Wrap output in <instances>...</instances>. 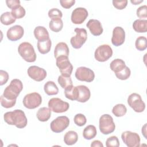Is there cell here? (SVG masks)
I'll return each instance as SVG.
<instances>
[{
  "label": "cell",
  "mask_w": 147,
  "mask_h": 147,
  "mask_svg": "<svg viewBox=\"0 0 147 147\" xmlns=\"http://www.w3.org/2000/svg\"><path fill=\"white\" fill-rule=\"evenodd\" d=\"M4 121L10 125H15L19 129L25 127L28 123V119L25 113L20 109L14 110L5 113Z\"/></svg>",
  "instance_id": "obj_1"
},
{
  "label": "cell",
  "mask_w": 147,
  "mask_h": 147,
  "mask_svg": "<svg viewBox=\"0 0 147 147\" xmlns=\"http://www.w3.org/2000/svg\"><path fill=\"white\" fill-rule=\"evenodd\" d=\"M23 89L22 82L18 79H14L7 86L3 93V96L9 100H16L17 98Z\"/></svg>",
  "instance_id": "obj_2"
},
{
  "label": "cell",
  "mask_w": 147,
  "mask_h": 147,
  "mask_svg": "<svg viewBox=\"0 0 147 147\" xmlns=\"http://www.w3.org/2000/svg\"><path fill=\"white\" fill-rule=\"evenodd\" d=\"M18 52L22 58L27 62H34L36 60V53L32 45L28 42L21 43L18 48Z\"/></svg>",
  "instance_id": "obj_3"
},
{
  "label": "cell",
  "mask_w": 147,
  "mask_h": 147,
  "mask_svg": "<svg viewBox=\"0 0 147 147\" xmlns=\"http://www.w3.org/2000/svg\"><path fill=\"white\" fill-rule=\"evenodd\" d=\"M99 127L100 131L103 134L107 135L113 133L115 129L113 117L107 114L101 115L99 118Z\"/></svg>",
  "instance_id": "obj_4"
},
{
  "label": "cell",
  "mask_w": 147,
  "mask_h": 147,
  "mask_svg": "<svg viewBox=\"0 0 147 147\" xmlns=\"http://www.w3.org/2000/svg\"><path fill=\"white\" fill-rule=\"evenodd\" d=\"M74 31L76 34L71 37L70 42L74 48L79 49L86 42L87 39V30L84 28H76L74 29Z\"/></svg>",
  "instance_id": "obj_5"
},
{
  "label": "cell",
  "mask_w": 147,
  "mask_h": 147,
  "mask_svg": "<svg viewBox=\"0 0 147 147\" xmlns=\"http://www.w3.org/2000/svg\"><path fill=\"white\" fill-rule=\"evenodd\" d=\"M24 106L29 109H34L38 107L42 103V98L37 92H32L26 94L22 100Z\"/></svg>",
  "instance_id": "obj_6"
},
{
  "label": "cell",
  "mask_w": 147,
  "mask_h": 147,
  "mask_svg": "<svg viewBox=\"0 0 147 147\" xmlns=\"http://www.w3.org/2000/svg\"><path fill=\"white\" fill-rule=\"evenodd\" d=\"M127 103L137 113H141L145 109V103L142 100L141 95L137 93H132L128 96Z\"/></svg>",
  "instance_id": "obj_7"
},
{
  "label": "cell",
  "mask_w": 147,
  "mask_h": 147,
  "mask_svg": "<svg viewBox=\"0 0 147 147\" xmlns=\"http://www.w3.org/2000/svg\"><path fill=\"white\" fill-rule=\"evenodd\" d=\"M56 64L62 75L71 76L73 71V66L69 61L68 57L62 56L57 57Z\"/></svg>",
  "instance_id": "obj_8"
},
{
  "label": "cell",
  "mask_w": 147,
  "mask_h": 147,
  "mask_svg": "<svg viewBox=\"0 0 147 147\" xmlns=\"http://www.w3.org/2000/svg\"><path fill=\"white\" fill-rule=\"evenodd\" d=\"M113 55V50L111 47L107 44H103L99 46L94 53L95 59L100 62L108 60Z\"/></svg>",
  "instance_id": "obj_9"
},
{
  "label": "cell",
  "mask_w": 147,
  "mask_h": 147,
  "mask_svg": "<svg viewBox=\"0 0 147 147\" xmlns=\"http://www.w3.org/2000/svg\"><path fill=\"white\" fill-rule=\"evenodd\" d=\"M48 107L53 112L61 113L68 110L69 105L59 98H52L48 102Z\"/></svg>",
  "instance_id": "obj_10"
},
{
  "label": "cell",
  "mask_w": 147,
  "mask_h": 147,
  "mask_svg": "<svg viewBox=\"0 0 147 147\" xmlns=\"http://www.w3.org/2000/svg\"><path fill=\"white\" fill-rule=\"evenodd\" d=\"M69 125V119L67 116H60L51 122L50 127L52 131L58 133L63 131Z\"/></svg>",
  "instance_id": "obj_11"
},
{
  "label": "cell",
  "mask_w": 147,
  "mask_h": 147,
  "mask_svg": "<svg viewBox=\"0 0 147 147\" xmlns=\"http://www.w3.org/2000/svg\"><path fill=\"white\" fill-rule=\"evenodd\" d=\"M121 138L128 147H137L140 145V137L136 133L130 131H123L121 134Z\"/></svg>",
  "instance_id": "obj_12"
},
{
  "label": "cell",
  "mask_w": 147,
  "mask_h": 147,
  "mask_svg": "<svg viewBox=\"0 0 147 147\" xmlns=\"http://www.w3.org/2000/svg\"><path fill=\"white\" fill-rule=\"evenodd\" d=\"M75 75L78 80L86 82H91L95 78L94 71L86 67H78L75 71Z\"/></svg>",
  "instance_id": "obj_13"
},
{
  "label": "cell",
  "mask_w": 147,
  "mask_h": 147,
  "mask_svg": "<svg viewBox=\"0 0 147 147\" xmlns=\"http://www.w3.org/2000/svg\"><path fill=\"white\" fill-rule=\"evenodd\" d=\"M88 15V13L86 8L76 7L72 12L71 21L75 24H81L86 20Z\"/></svg>",
  "instance_id": "obj_14"
},
{
  "label": "cell",
  "mask_w": 147,
  "mask_h": 147,
  "mask_svg": "<svg viewBox=\"0 0 147 147\" xmlns=\"http://www.w3.org/2000/svg\"><path fill=\"white\" fill-rule=\"evenodd\" d=\"M27 72L29 76L37 82H41L44 80L47 76L46 71L44 68L36 65L29 67Z\"/></svg>",
  "instance_id": "obj_15"
},
{
  "label": "cell",
  "mask_w": 147,
  "mask_h": 147,
  "mask_svg": "<svg viewBox=\"0 0 147 147\" xmlns=\"http://www.w3.org/2000/svg\"><path fill=\"white\" fill-rule=\"evenodd\" d=\"M125 40V32L121 26H116L113 31L111 42L115 46L118 47L123 44Z\"/></svg>",
  "instance_id": "obj_16"
},
{
  "label": "cell",
  "mask_w": 147,
  "mask_h": 147,
  "mask_svg": "<svg viewBox=\"0 0 147 147\" xmlns=\"http://www.w3.org/2000/svg\"><path fill=\"white\" fill-rule=\"evenodd\" d=\"M24 28L18 25L10 27L7 31L6 36L7 38L12 41H16L21 39L24 35Z\"/></svg>",
  "instance_id": "obj_17"
},
{
  "label": "cell",
  "mask_w": 147,
  "mask_h": 147,
  "mask_svg": "<svg viewBox=\"0 0 147 147\" xmlns=\"http://www.w3.org/2000/svg\"><path fill=\"white\" fill-rule=\"evenodd\" d=\"M87 27L89 29L91 33L95 36H100L103 31L100 22L98 20L91 19L86 24Z\"/></svg>",
  "instance_id": "obj_18"
},
{
  "label": "cell",
  "mask_w": 147,
  "mask_h": 147,
  "mask_svg": "<svg viewBox=\"0 0 147 147\" xmlns=\"http://www.w3.org/2000/svg\"><path fill=\"white\" fill-rule=\"evenodd\" d=\"M34 36L38 41H44L49 38L47 29L42 26H38L34 29Z\"/></svg>",
  "instance_id": "obj_19"
},
{
  "label": "cell",
  "mask_w": 147,
  "mask_h": 147,
  "mask_svg": "<svg viewBox=\"0 0 147 147\" xmlns=\"http://www.w3.org/2000/svg\"><path fill=\"white\" fill-rule=\"evenodd\" d=\"M69 48L67 44L64 42H59L55 47L54 50V56L56 59L60 56H64L68 57Z\"/></svg>",
  "instance_id": "obj_20"
},
{
  "label": "cell",
  "mask_w": 147,
  "mask_h": 147,
  "mask_svg": "<svg viewBox=\"0 0 147 147\" xmlns=\"http://www.w3.org/2000/svg\"><path fill=\"white\" fill-rule=\"evenodd\" d=\"M77 87L79 91V95L76 100L82 103L86 102L90 99L91 96V92L89 88L84 85L78 86Z\"/></svg>",
  "instance_id": "obj_21"
},
{
  "label": "cell",
  "mask_w": 147,
  "mask_h": 147,
  "mask_svg": "<svg viewBox=\"0 0 147 147\" xmlns=\"http://www.w3.org/2000/svg\"><path fill=\"white\" fill-rule=\"evenodd\" d=\"M36 116L38 121L41 122L47 121L51 116V110L49 108L43 107L38 109Z\"/></svg>",
  "instance_id": "obj_22"
},
{
  "label": "cell",
  "mask_w": 147,
  "mask_h": 147,
  "mask_svg": "<svg viewBox=\"0 0 147 147\" xmlns=\"http://www.w3.org/2000/svg\"><path fill=\"white\" fill-rule=\"evenodd\" d=\"M134 30L138 33H145L147 31V20L138 19L133 23Z\"/></svg>",
  "instance_id": "obj_23"
},
{
  "label": "cell",
  "mask_w": 147,
  "mask_h": 147,
  "mask_svg": "<svg viewBox=\"0 0 147 147\" xmlns=\"http://www.w3.org/2000/svg\"><path fill=\"white\" fill-rule=\"evenodd\" d=\"M64 95L68 99L71 100H76L79 95V91L77 86H73L72 85L64 89Z\"/></svg>",
  "instance_id": "obj_24"
},
{
  "label": "cell",
  "mask_w": 147,
  "mask_h": 147,
  "mask_svg": "<svg viewBox=\"0 0 147 147\" xmlns=\"http://www.w3.org/2000/svg\"><path fill=\"white\" fill-rule=\"evenodd\" d=\"M78 140L77 133L73 130L67 131L64 136V141L67 145H72L75 144Z\"/></svg>",
  "instance_id": "obj_25"
},
{
  "label": "cell",
  "mask_w": 147,
  "mask_h": 147,
  "mask_svg": "<svg viewBox=\"0 0 147 147\" xmlns=\"http://www.w3.org/2000/svg\"><path fill=\"white\" fill-rule=\"evenodd\" d=\"M45 92L48 95H56L59 92V88L53 81H48L44 86Z\"/></svg>",
  "instance_id": "obj_26"
},
{
  "label": "cell",
  "mask_w": 147,
  "mask_h": 147,
  "mask_svg": "<svg viewBox=\"0 0 147 147\" xmlns=\"http://www.w3.org/2000/svg\"><path fill=\"white\" fill-rule=\"evenodd\" d=\"M126 66L125 61L121 59H115L113 60L110 64V69L114 72L115 74L123 69Z\"/></svg>",
  "instance_id": "obj_27"
},
{
  "label": "cell",
  "mask_w": 147,
  "mask_h": 147,
  "mask_svg": "<svg viewBox=\"0 0 147 147\" xmlns=\"http://www.w3.org/2000/svg\"><path fill=\"white\" fill-rule=\"evenodd\" d=\"M97 134L96 129L95 126L90 125L86 126L83 131V136L86 140H91L94 138Z\"/></svg>",
  "instance_id": "obj_28"
},
{
  "label": "cell",
  "mask_w": 147,
  "mask_h": 147,
  "mask_svg": "<svg viewBox=\"0 0 147 147\" xmlns=\"http://www.w3.org/2000/svg\"><path fill=\"white\" fill-rule=\"evenodd\" d=\"M50 29L54 32H59L63 29V22L61 18H56L51 19L49 23Z\"/></svg>",
  "instance_id": "obj_29"
},
{
  "label": "cell",
  "mask_w": 147,
  "mask_h": 147,
  "mask_svg": "<svg viewBox=\"0 0 147 147\" xmlns=\"http://www.w3.org/2000/svg\"><path fill=\"white\" fill-rule=\"evenodd\" d=\"M52 42L50 38L44 41L37 42V49L41 54H46L48 53L51 48Z\"/></svg>",
  "instance_id": "obj_30"
},
{
  "label": "cell",
  "mask_w": 147,
  "mask_h": 147,
  "mask_svg": "<svg viewBox=\"0 0 147 147\" xmlns=\"http://www.w3.org/2000/svg\"><path fill=\"white\" fill-rule=\"evenodd\" d=\"M0 19L1 23L5 25H9L13 24L16 20L10 11H6L2 13Z\"/></svg>",
  "instance_id": "obj_31"
},
{
  "label": "cell",
  "mask_w": 147,
  "mask_h": 147,
  "mask_svg": "<svg viewBox=\"0 0 147 147\" xmlns=\"http://www.w3.org/2000/svg\"><path fill=\"white\" fill-rule=\"evenodd\" d=\"M126 112L127 109L126 106L123 104L121 103L115 105L112 109L113 114L117 117H121L123 116L126 114Z\"/></svg>",
  "instance_id": "obj_32"
},
{
  "label": "cell",
  "mask_w": 147,
  "mask_h": 147,
  "mask_svg": "<svg viewBox=\"0 0 147 147\" xmlns=\"http://www.w3.org/2000/svg\"><path fill=\"white\" fill-rule=\"evenodd\" d=\"M57 81L60 86L64 89L72 86V80L71 76H66L61 75L58 77Z\"/></svg>",
  "instance_id": "obj_33"
},
{
  "label": "cell",
  "mask_w": 147,
  "mask_h": 147,
  "mask_svg": "<svg viewBox=\"0 0 147 147\" xmlns=\"http://www.w3.org/2000/svg\"><path fill=\"white\" fill-rule=\"evenodd\" d=\"M135 46L137 50L143 51L147 48V39L144 36H140L137 38L135 42Z\"/></svg>",
  "instance_id": "obj_34"
},
{
  "label": "cell",
  "mask_w": 147,
  "mask_h": 147,
  "mask_svg": "<svg viewBox=\"0 0 147 147\" xmlns=\"http://www.w3.org/2000/svg\"><path fill=\"white\" fill-rule=\"evenodd\" d=\"M11 13L16 19H20L25 16L26 11L22 6L19 5L18 6L13 9Z\"/></svg>",
  "instance_id": "obj_35"
},
{
  "label": "cell",
  "mask_w": 147,
  "mask_h": 147,
  "mask_svg": "<svg viewBox=\"0 0 147 147\" xmlns=\"http://www.w3.org/2000/svg\"><path fill=\"white\" fill-rule=\"evenodd\" d=\"M130 74H131L130 69L127 66H126L123 69H122L119 72L115 74L116 77L118 79H119L120 80H122L127 79L130 77Z\"/></svg>",
  "instance_id": "obj_36"
},
{
  "label": "cell",
  "mask_w": 147,
  "mask_h": 147,
  "mask_svg": "<svg viewBox=\"0 0 147 147\" xmlns=\"http://www.w3.org/2000/svg\"><path fill=\"white\" fill-rule=\"evenodd\" d=\"M74 121L77 126H83L86 123L87 119L85 115L83 114H77L75 115Z\"/></svg>",
  "instance_id": "obj_37"
},
{
  "label": "cell",
  "mask_w": 147,
  "mask_h": 147,
  "mask_svg": "<svg viewBox=\"0 0 147 147\" xmlns=\"http://www.w3.org/2000/svg\"><path fill=\"white\" fill-rule=\"evenodd\" d=\"M106 145L107 147H118L119 146V142L117 136H113L109 137L106 141Z\"/></svg>",
  "instance_id": "obj_38"
},
{
  "label": "cell",
  "mask_w": 147,
  "mask_h": 147,
  "mask_svg": "<svg viewBox=\"0 0 147 147\" xmlns=\"http://www.w3.org/2000/svg\"><path fill=\"white\" fill-rule=\"evenodd\" d=\"M16 103V100H9L3 97V95L1 96V104L3 107L9 109L13 107Z\"/></svg>",
  "instance_id": "obj_39"
},
{
  "label": "cell",
  "mask_w": 147,
  "mask_h": 147,
  "mask_svg": "<svg viewBox=\"0 0 147 147\" xmlns=\"http://www.w3.org/2000/svg\"><path fill=\"white\" fill-rule=\"evenodd\" d=\"M48 16L51 19L56 18H61L63 16L62 12L60 10L57 8H52L50 9L48 11Z\"/></svg>",
  "instance_id": "obj_40"
},
{
  "label": "cell",
  "mask_w": 147,
  "mask_h": 147,
  "mask_svg": "<svg viewBox=\"0 0 147 147\" xmlns=\"http://www.w3.org/2000/svg\"><path fill=\"white\" fill-rule=\"evenodd\" d=\"M138 17L140 18H146L147 17V6L146 5L140 6L136 11Z\"/></svg>",
  "instance_id": "obj_41"
},
{
  "label": "cell",
  "mask_w": 147,
  "mask_h": 147,
  "mask_svg": "<svg viewBox=\"0 0 147 147\" xmlns=\"http://www.w3.org/2000/svg\"><path fill=\"white\" fill-rule=\"evenodd\" d=\"M113 6L118 10H122L125 9L127 5V0H123V1H113Z\"/></svg>",
  "instance_id": "obj_42"
},
{
  "label": "cell",
  "mask_w": 147,
  "mask_h": 147,
  "mask_svg": "<svg viewBox=\"0 0 147 147\" xmlns=\"http://www.w3.org/2000/svg\"><path fill=\"white\" fill-rule=\"evenodd\" d=\"M8 73L3 70H0V85L2 86L6 83L9 79Z\"/></svg>",
  "instance_id": "obj_43"
},
{
  "label": "cell",
  "mask_w": 147,
  "mask_h": 147,
  "mask_svg": "<svg viewBox=\"0 0 147 147\" xmlns=\"http://www.w3.org/2000/svg\"><path fill=\"white\" fill-rule=\"evenodd\" d=\"M60 3L63 7L69 9L75 4V0H60Z\"/></svg>",
  "instance_id": "obj_44"
},
{
  "label": "cell",
  "mask_w": 147,
  "mask_h": 147,
  "mask_svg": "<svg viewBox=\"0 0 147 147\" xmlns=\"http://www.w3.org/2000/svg\"><path fill=\"white\" fill-rule=\"evenodd\" d=\"M6 3L7 6L12 10L20 5V1L19 0H6Z\"/></svg>",
  "instance_id": "obj_45"
},
{
  "label": "cell",
  "mask_w": 147,
  "mask_h": 147,
  "mask_svg": "<svg viewBox=\"0 0 147 147\" xmlns=\"http://www.w3.org/2000/svg\"><path fill=\"white\" fill-rule=\"evenodd\" d=\"M91 147H103V145L99 140H94L91 144Z\"/></svg>",
  "instance_id": "obj_46"
},
{
  "label": "cell",
  "mask_w": 147,
  "mask_h": 147,
  "mask_svg": "<svg viewBox=\"0 0 147 147\" xmlns=\"http://www.w3.org/2000/svg\"><path fill=\"white\" fill-rule=\"evenodd\" d=\"M146 123H145L144 125V126L142 127V133L143 134L144 136L145 137V138H146Z\"/></svg>",
  "instance_id": "obj_47"
},
{
  "label": "cell",
  "mask_w": 147,
  "mask_h": 147,
  "mask_svg": "<svg viewBox=\"0 0 147 147\" xmlns=\"http://www.w3.org/2000/svg\"><path fill=\"white\" fill-rule=\"evenodd\" d=\"M143 1H144L143 0H141V1H137V0H133V1H132V0H131V1H130L131 3H133V4H134V5H138V4H139V3H141V2H142Z\"/></svg>",
  "instance_id": "obj_48"
}]
</instances>
